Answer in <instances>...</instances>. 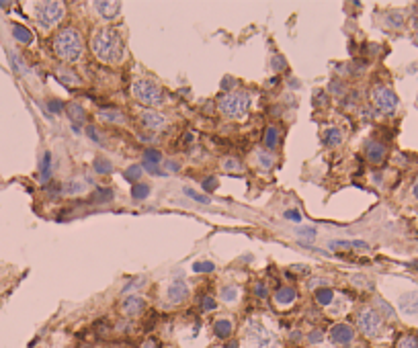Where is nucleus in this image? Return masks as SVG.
Here are the masks:
<instances>
[{
	"instance_id": "nucleus-1",
	"label": "nucleus",
	"mask_w": 418,
	"mask_h": 348,
	"mask_svg": "<svg viewBox=\"0 0 418 348\" xmlns=\"http://www.w3.org/2000/svg\"><path fill=\"white\" fill-rule=\"evenodd\" d=\"M90 47H92V54L105 64H115L123 58V39L111 27H105L99 33H94Z\"/></svg>"
},
{
	"instance_id": "nucleus-2",
	"label": "nucleus",
	"mask_w": 418,
	"mask_h": 348,
	"mask_svg": "<svg viewBox=\"0 0 418 348\" xmlns=\"http://www.w3.org/2000/svg\"><path fill=\"white\" fill-rule=\"evenodd\" d=\"M54 52L60 60L64 62H78L84 54V43L82 37L76 29L66 27L54 37Z\"/></svg>"
},
{
	"instance_id": "nucleus-3",
	"label": "nucleus",
	"mask_w": 418,
	"mask_h": 348,
	"mask_svg": "<svg viewBox=\"0 0 418 348\" xmlns=\"http://www.w3.org/2000/svg\"><path fill=\"white\" fill-rule=\"evenodd\" d=\"M250 107V96L248 92H228L217 101V109L230 117V119H240L246 115Z\"/></svg>"
},
{
	"instance_id": "nucleus-4",
	"label": "nucleus",
	"mask_w": 418,
	"mask_h": 348,
	"mask_svg": "<svg viewBox=\"0 0 418 348\" xmlns=\"http://www.w3.org/2000/svg\"><path fill=\"white\" fill-rule=\"evenodd\" d=\"M131 92L139 103L150 105V107H158L164 98L160 86H156L152 80H135L131 86Z\"/></svg>"
},
{
	"instance_id": "nucleus-5",
	"label": "nucleus",
	"mask_w": 418,
	"mask_h": 348,
	"mask_svg": "<svg viewBox=\"0 0 418 348\" xmlns=\"http://www.w3.org/2000/svg\"><path fill=\"white\" fill-rule=\"evenodd\" d=\"M35 17H37V23L41 29H52L64 17V5L62 3H41V5H37Z\"/></svg>"
},
{
	"instance_id": "nucleus-6",
	"label": "nucleus",
	"mask_w": 418,
	"mask_h": 348,
	"mask_svg": "<svg viewBox=\"0 0 418 348\" xmlns=\"http://www.w3.org/2000/svg\"><path fill=\"white\" fill-rule=\"evenodd\" d=\"M357 324H359L361 332H363L365 336H369V338L377 336L379 330H381V317H379V313H377L375 309H371V307L359 311V315H357Z\"/></svg>"
},
{
	"instance_id": "nucleus-7",
	"label": "nucleus",
	"mask_w": 418,
	"mask_h": 348,
	"mask_svg": "<svg viewBox=\"0 0 418 348\" xmlns=\"http://www.w3.org/2000/svg\"><path fill=\"white\" fill-rule=\"evenodd\" d=\"M371 98H373V103L377 105V109H381L383 113H394V111L398 109V96H396V92H394L391 88H387V86H377V88H373Z\"/></svg>"
},
{
	"instance_id": "nucleus-8",
	"label": "nucleus",
	"mask_w": 418,
	"mask_h": 348,
	"mask_svg": "<svg viewBox=\"0 0 418 348\" xmlns=\"http://www.w3.org/2000/svg\"><path fill=\"white\" fill-rule=\"evenodd\" d=\"M330 338H332V342H334V344L347 346V344H351V342H353L355 332H353V328H351V326H347V324H336V326L332 328V332H330Z\"/></svg>"
},
{
	"instance_id": "nucleus-9",
	"label": "nucleus",
	"mask_w": 418,
	"mask_h": 348,
	"mask_svg": "<svg viewBox=\"0 0 418 348\" xmlns=\"http://www.w3.org/2000/svg\"><path fill=\"white\" fill-rule=\"evenodd\" d=\"M398 307L402 313L406 315H416L418 313V293L416 291H408L398 299Z\"/></svg>"
},
{
	"instance_id": "nucleus-10",
	"label": "nucleus",
	"mask_w": 418,
	"mask_h": 348,
	"mask_svg": "<svg viewBox=\"0 0 418 348\" xmlns=\"http://www.w3.org/2000/svg\"><path fill=\"white\" fill-rule=\"evenodd\" d=\"M142 123H144V127L158 131V129L166 127V117L156 113V111H146V113H142Z\"/></svg>"
},
{
	"instance_id": "nucleus-11",
	"label": "nucleus",
	"mask_w": 418,
	"mask_h": 348,
	"mask_svg": "<svg viewBox=\"0 0 418 348\" xmlns=\"http://www.w3.org/2000/svg\"><path fill=\"white\" fill-rule=\"evenodd\" d=\"M365 156H367L369 162L379 164V162H383V158H385V145L379 143V141H367V143H365Z\"/></svg>"
},
{
	"instance_id": "nucleus-12",
	"label": "nucleus",
	"mask_w": 418,
	"mask_h": 348,
	"mask_svg": "<svg viewBox=\"0 0 418 348\" xmlns=\"http://www.w3.org/2000/svg\"><path fill=\"white\" fill-rule=\"evenodd\" d=\"M146 307V301L144 299H139V297H127L123 303H121V311L125 315H139L144 311Z\"/></svg>"
},
{
	"instance_id": "nucleus-13",
	"label": "nucleus",
	"mask_w": 418,
	"mask_h": 348,
	"mask_svg": "<svg viewBox=\"0 0 418 348\" xmlns=\"http://www.w3.org/2000/svg\"><path fill=\"white\" fill-rule=\"evenodd\" d=\"M92 9L103 17V19H115L117 15H119V9H121V5L119 3H92Z\"/></svg>"
},
{
	"instance_id": "nucleus-14",
	"label": "nucleus",
	"mask_w": 418,
	"mask_h": 348,
	"mask_svg": "<svg viewBox=\"0 0 418 348\" xmlns=\"http://www.w3.org/2000/svg\"><path fill=\"white\" fill-rule=\"evenodd\" d=\"M187 295H189V289H187V285H185L183 281H175V283L168 287V299H170L173 303H183V301L187 299Z\"/></svg>"
},
{
	"instance_id": "nucleus-15",
	"label": "nucleus",
	"mask_w": 418,
	"mask_h": 348,
	"mask_svg": "<svg viewBox=\"0 0 418 348\" xmlns=\"http://www.w3.org/2000/svg\"><path fill=\"white\" fill-rule=\"evenodd\" d=\"M99 117L103 119V121H107V123H117V125H121V123H125V115L121 113V111H117V109H101L99 111Z\"/></svg>"
},
{
	"instance_id": "nucleus-16",
	"label": "nucleus",
	"mask_w": 418,
	"mask_h": 348,
	"mask_svg": "<svg viewBox=\"0 0 418 348\" xmlns=\"http://www.w3.org/2000/svg\"><path fill=\"white\" fill-rule=\"evenodd\" d=\"M275 301L281 303V305H289L296 301V289L293 287H281L277 293H275Z\"/></svg>"
},
{
	"instance_id": "nucleus-17",
	"label": "nucleus",
	"mask_w": 418,
	"mask_h": 348,
	"mask_svg": "<svg viewBox=\"0 0 418 348\" xmlns=\"http://www.w3.org/2000/svg\"><path fill=\"white\" fill-rule=\"evenodd\" d=\"M50 179H52V154H50V152H45V154H43V158H41V172H39V181L45 185V183H50Z\"/></svg>"
},
{
	"instance_id": "nucleus-18",
	"label": "nucleus",
	"mask_w": 418,
	"mask_h": 348,
	"mask_svg": "<svg viewBox=\"0 0 418 348\" xmlns=\"http://www.w3.org/2000/svg\"><path fill=\"white\" fill-rule=\"evenodd\" d=\"M279 139H281V133H279V129H277L275 125L266 127V131H264V145H266L268 150H275V147L279 145Z\"/></svg>"
},
{
	"instance_id": "nucleus-19",
	"label": "nucleus",
	"mask_w": 418,
	"mask_h": 348,
	"mask_svg": "<svg viewBox=\"0 0 418 348\" xmlns=\"http://www.w3.org/2000/svg\"><path fill=\"white\" fill-rule=\"evenodd\" d=\"M13 37L17 41H21V43H31L33 41V33L23 25H13Z\"/></svg>"
},
{
	"instance_id": "nucleus-20",
	"label": "nucleus",
	"mask_w": 418,
	"mask_h": 348,
	"mask_svg": "<svg viewBox=\"0 0 418 348\" xmlns=\"http://www.w3.org/2000/svg\"><path fill=\"white\" fill-rule=\"evenodd\" d=\"M68 115H70V119L74 121V125H78V123H84V119H86V115H84V109H82L80 105H76V103L68 105Z\"/></svg>"
},
{
	"instance_id": "nucleus-21",
	"label": "nucleus",
	"mask_w": 418,
	"mask_h": 348,
	"mask_svg": "<svg viewBox=\"0 0 418 348\" xmlns=\"http://www.w3.org/2000/svg\"><path fill=\"white\" fill-rule=\"evenodd\" d=\"M213 330H215V334L219 336V338H228L230 334H232V321L230 319H215V326H213Z\"/></svg>"
},
{
	"instance_id": "nucleus-22",
	"label": "nucleus",
	"mask_w": 418,
	"mask_h": 348,
	"mask_svg": "<svg viewBox=\"0 0 418 348\" xmlns=\"http://www.w3.org/2000/svg\"><path fill=\"white\" fill-rule=\"evenodd\" d=\"M142 172H144L142 166H139V164H133V166H129V168L123 172V179L129 181V183H137L139 177H142Z\"/></svg>"
},
{
	"instance_id": "nucleus-23",
	"label": "nucleus",
	"mask_w": 418,
	"mask_h": 348,
	"mask_svg": "<svg viewBox=\"0 0 418 348\" xmlns=\"http://www.w3.org/2000/svg\"><path fill=\"white\" fill-rule=\"evenodd\" d=\"M160 160H162V154H160L156 147H148V150H144V164L156 166V164H160Z\"/></svg>"
},
{
	"instance_id": "nucleus-24",
	"label": "nucleus",
	"mask_w": 418,
	"mask_h": 348,
	"mask_svg": "<svg viewBox=\"0 0 418 348\" xmlns=\"http://www.w3.org/2000/svg\"><path fill=\"white\" fill-rule=\"evenodd\" d=\"M92 168H94L96 174H109V172L113 170V164H111L109 160H105V158H96V160L92 162Z\"/></svg>"
},
{
	"instance_id": "nucleus-25",
	"label": "nucleus",
	"mask_w": 418,
	"mask_h": 348,
	"mask_svg": "<svg viewBox=\"0 0 418 348\" xmlns=\"http://www.w3.org/2000/svg\"><path fill=\"white\" fill-rule=\"evenodd\" d=\"M324 141H326V145H330V147L340 145V141H342V133H340L338 129H328V131H326Z\"/></svg>"
},
{
	"instance_id": "nucleus-26",
	"label": "nucleus",
	"mask_w": 418,
	"mask_h": 348,
	"mask_svg": "<svg viewBox=\"0 0 418 348\" xmlns=\"http://www.w3.org/2000/svg\"><path fill=\"white\" fill-rule=\"evenodd\" d=\"M332 299H334V293H332V289H320L318 293H316V301L320 303V305H330L332 303Z\"/></svg>"
},
{
	"instance_id": "nucleus-27",
	"label": "nucleus",
	"mask_w": 418,
	"mask_h": 348,
	"mask_svg": "<svg viewBox=\"0 0 418 348\" xmlns=\"http://www.w3.org/2000/svg\"><path fill=\"white\" fill-rule=\"evenodd\" d=\"M150 195V187L148 185H133V191H131V197L133 199H137V201H142V199H146Z\"/></svg>"
},
{
	"instance_id": "nucleus-28",
	"label": "nucleus",
	"mask_w": 418,
	"mask_h": 348,
	"mask_svg": "<svg viewBox=\"0 0 418 348\" xmlns=\"http://www.w3.org/2000/svg\"><path fill=\"white\" fill-rule=\"evenodd\" d=\"M64 189H66V195H72V197H74V195H82V193H84V185H82L80 181H70V183L64 187Z\"/></svg>"
},
{
	"instance_id": "nucleus-29",
	"label": "nucleus",
	"mask_w": 418,
	"mask_h": 348,
	"mask_svg": "<svg viewBox=\"0 0 418 348\" xmlns=\"http://www.w3.org/2000/svg\"><path fill=\"white\" fill-rule=\"evenodd\" d=\"M183 191H185V195H187L189 199H193V201H197V203H203V205H207V203H209V197H207V195H199V193H195V191H193V189H189V187H187V189H183Z\"/></svg>"
},
{
	"instance_id": "nucleus-30",
	"label": "nucleus",
	"mask_w": 418,
	"mask_h": 348,
	"mask_svg": "<svg viewBox=\"0 0 418 348\" xmlns=\"http://www.w3.org/2000/svg\"><path fill=\"white\" fill-rule=\"evenodd\" d=\"M398 348H418V338L416 336H404L398 342Z\"/></svg>"
},
{
	"instance_id": "nucleus-31",
	"label": "nucleus",
	"mask_w": 418,
	"mask_h": 348,
	"mask_svg": "<svg viewBox=\"0 0 418 348\" xmlns=\"http://www.w3.org/2000/svg\"><path fill=\"white\" fill-rule=\"evenodd\" d=\"M258 162H260L262 168H271L275 164V158L268 152H258Z\"/></svg>"
},
{
	"instance_id": "nucleus-32",
	"label": "nucleus",
	"mask_w": 418,
	"mask_h": 348,
	"mask_svg": "<svg viewBox=\"0 0 418 348\" xmlns=\"http://www.w3.org/2000/svg\"><path fill=\"white\" fill-rule=\"evenodd\" d=\"M213 268H215V264L209 262V260H207V262H195V264H193V272H211Z\"/></svg>"
},
{
	"instance_id": "nucleus-33",
	"label": "nucleus",
	"mask_w": 418,
	"mask_h": 348,
	"mask_svg": "<svg viewBox=\"0 0 418 348\" xmlns=\"http://www.w3.org/2000/svg\"><path fill=\"white\" fill-rule=\"evenodd\" d=\"M387 25H389V27H396V29L402 27V25H404L402 15H400V13H389V15H387Z\"/></svg>"
},
{
	"instance_id": "nucleus-34",
	"label": "nucleus",
	"mask_w": 418,
	"mask_h": 348,
	"mask_svg": "<svg viewBox=\"0 0 418 348\" xmlns=\"http://www.w3.org/2000/svg\"><path fill=\"white\" fill-rule=\"evenodd\" d=\"M96 201H111L113 199V189H107V187H101L99 191H96Z\"/></svg>"
},
{
	"instance_id": "nucleus-35",
	"label": "nucleus",
	"mask_w": 418,
	"mask_h": 348,
	"mask_svg": "<svg viewBox=\"0 0 418 348\" xmlns=\"http://www.w3.org/2000/svg\"><path fill=\"white\" fill-rule=\"evenodd\" d=\"M60 80L66 82V84H76V82H78V76H76L74 72H66V70H62V72H60Z\"/></svg>"
},
{
	"instance_id": "nucleus-36",
	"label": "nucleus",
	"mask_w": 418,
	"mask_h": 348,
	"mask_svg": "<svg viewBox=\"0 0 418 348\" xmlns=\"http://www.w3.org/2000/svg\"><path fill=\"white\" fill-rule=\"evenodd\" d=\"M236 297H238V291L234 287H228V289L222 291V299L224 301H236Z\"/></svg>"
},
{
	"instance_id": "nucleus-37",
	"label": "nucleus",
	"mask_w": 418,
	"mask_h": 348,
	"mask_svg": "<svg viewBox=\"0 0 418 348\" xmlns=\"http://www.w3.org/2000/svg\"><path fill=\"white\" fill-rule=\"evenodd\" d=\"M215 189H217V179L215 177H209V179L203 181V191L209 193V191H215Z\"/></svg>"
},
{
	"instance_id": "nucleus-38",
	"label": "nucleus",
	"mask_w": 418,
	"mask_h": 348,
	"mask_svg": "<svg viewBox=\"0 0 418 348\" xmlns=\"http://www.w3.org/2000/svg\"><path fill=\"white\" fill-rule=\"evenodd\" d=\"M201 309H203V311H213V309H215L213 297H203V299H201Z\"/></svg>"
},
{
	"instance_id": "nucleus-39",
	"label": "nucleus",
	"mask_w": 418,
	"mask_h": 348,
	"mask_svg": "<svg viewBox=\"0 0 418 348\" xmlns=\"http://www.w3.org/2000/svg\"><path fill=\"white\" fill-rule=\"evenodd\" d=\"M47 109H50L52 113H60V111L64 109V103H62V101H56V98H52V101H47Z\"/></svg>"
},
{
	"instance_id": "nucleus-40",
	"label": "nucleus",
	"mask_w": 418,
	"mask_h": 348,
	"mask_svg": "<svg viewBox=\"0 0 418 348\" xmlns=\"http://www.w3.org/2000/svg\"><path fill=\"white\" fill-rule=\"evenodd\" d=\"M224 168H226V170H238V168H242V166H240V162H238L236 158H226V160H224Z\"/></svg>"
},
{
	"instance_id": "nucleus-41",
	"label": "nucleus",
	"mask_w": 418,
	"mask_h": 348,
	"mask_svg": "<svg viewBox=\"0 0 418 348\" xmlns=\"http://www.w3.org/2000/svg\"><path fill=\"white\" fill-rule=\"evenodd\" d=\"M322 338H324V332H322V330H314V332L308 334V342H312V344H318Z\"/></svg>"
},
{
	"instance_id": "nucleus-42",
	"label": "nucleus",
	"mask_w": 418,
	"mask_h": 348,
	"mask_svg": "<svg viewBox=\"0 0 418 348\" xmlns=\"http://www.w3.org/2000/svg\"><path fill=\"white\" fill-rule=\"evenodd\" d=\"M298 234H300V236H304V238H310V240H314V238H316V230H314V228H300V230H298Z\"/></svg>"
},
{
	"instance_id": "nucleus-43",
	"label": "nucleus",
	"mask_w": 418,
	"mask_h": 348,
	"mask_svg": "<svg viewBox=\"0 0 418 348\" xmlns=\"http://www.w3.org/2000/svg\"><path fill=\"white\" fill-rule=\"evenodd\" d=\"M86 133H88L90 139H94L99 145H103V139H101V135H99V131H96L94 127H86Z\"/></svg>"
},
{
	"instance_id": "nucleus-44",
	"label": "nucleus",
	"mask_w": 418,
	"mask_h": 348,
	"mask_svg": "<svg viewBox=\"0 0 418 348\" xmlns=\"http://www.w3.org/2000/svg\"><path fill=\"white\" fill-rule=\"evenodd\" d=\"M254 293L260 297V299H264L266 297V287H264V283H256V287H254Z\"/></svg>"
},
{
	"instance_id": "nucleus-45",
	"label": "nucleus",
	"mask_w": 418,
	"mask_h": 348,
	"mask_svg": "<svg viewBox=\"0 0 418 348\" xmlns=\"http://www.w3.org/2000/svg\"><path fill=\"white\" fill-rule=\"evenodd\" d=\"M285 66H287V64H285V60H283L281 56H277V58L273 60V68H275V70H283Z\"/></svg>"
},
{
	"instance_id": "nucleus-46",
	"label": "nucleus",
	"mask_w": 418,
	"mask_h": 348,
	"mask_svg": "<svg viewBox=\"0 0 418 348\" xmlns=\"http://www.w3.org/2000/svg\"><path fill=\"white\" fill-rule=\"evenodd\" d=\"M314 103H316V105H326V94H324L322 90H316V94H314Z\"/></svg>"
},
{
	"instance_id": "nucleus-47",
	"label": "nucleus",
	"mask_w": 418,
	"mask_h": 348,
	"mask_svg": "<svg viewBox=\"0 0 418 348\" xmlns=\"http://www.w3.org/2000/svg\"><path fill=\"white\" fill-rule=\"evenodd\" d=\"M285 217H287V219H293V221H300V219H302L300 211H296V209H289V211H285Z\"/></svg>"
},
{
	"instance_id": "nucleus-48",
	"label": "nucleus",
	"mask_w": 418,
	"mask_h": 348,
	"mask_svg": "<svg viewBox=\"0 0 418 348\" xmlns=\"http://www.w3.org/2000/svg\"><path fill=\"white\" fill-rule=\"evenodd\" d=\"M234 84H236V80H232V78H226V80L222 82V88H224L226 92H230V90L234 88Z\"/></svg>"
},
{
	"instance_id": "nucleus-49",
	"label": "nucleus",
	"mask_w": 418,
	"mask_h": 348,
	"mask_svg": "<svg viewBox=\"0 0 418 348\" xmlns=\"http://www.w3.org/2000/svg\"><path fill=\"white\" fill-rule=\"evenodd\" d=\"M330 90H332L334 94H342V84H338V82H332V84H330Z\"/></svg>"
},
{
	"instance_id": "nucleus-50",
	"label": "nucleus",
	"mask_w": 418,
	"mask_h": 348,
	"mask_svg": "<svg viewBox=\"0 0 418 348\" xmlns=\"http://www.w3.org/2000/svg\"><path fill=\"white\" fill-rule=\"evenodd\" d=\"M166 168H168L170 172H179V168H181V166H179V162H173V160H168V162H166Z\"/></svg>"
},
{
	"instance_id": "nucleus-51",
	"label": "nucleus",
	"mask_w": 418,
	"mask_h": 348,
	"mask_svg": "<svg viewBox=\"0 0 418 348\" xmlns=\"http://www.w3.org/2000/svg\"><path fill=\"white\" fill-rule=\"evenodd\" d=\"M379 305H381V309L385 311V315H387V317H394V309H391V307H387V303L379 301Z\"/></svg>"
},
{
	"instance_id": "nucleus-52",
	"label": "nucleus",
	"mask_w": 418,
	"mask_h": 348,
	"mask_svg": "<svg viewBox=\"0 0 418 348\" xmlns=\"http://www.w3.org/2000/svg\"><path fill=\"white\" fill-rule=\"evenodd\" d=\"M291 270H302V272H310V268H308L306 264H293V266H291Z\"/></svg>"
},
{
	"instance_id": "nucleus-53",
	"label": "nucleus",
	"mask_w": 418,
	"mask_h": 348,
	"mask_svg": "<svg viewBox=\"0 0 418 348\" xmlns=\"http://www.w3.org/2000/svg\"><path fill=\"white\" fill-rule=\"evenodd\" d=\"M318 285H324V279H314V281H310V289H314V287H318Z\"/></svg>"
},
{
	"instance_id": "nucleus-54",
	"label": "nucleus",
	"mask_w": 418,
	"mask_h": 348,
	"mask_svg": "<svg viewBox=\"0 0 418 348\" xmlns=\"http://www.w3.org/2000/svg\"><path fill=\"white\" fill-rule=\"evenodd\" d=\"M412 193H414V197H416V199H418V183H416V185H414V187H412Z\"/></svg>"
},
{
	"instance_id": "nucleus-55",
	"label": "nucleus",
	"mask_w": 418,
	"mask_h": 348,
	"mask_svg": "<svg viewBox=\"0 0 418 348\" xmlns=\"http://www.w3.org/2000/svg\"><path fill=\"white\" fill-rule=\"evenodd\" d=\"M228 348H238V344H236V342H230V344H228Z\"/></svg>"
},
{
	"instance_id": "nucleus-56",
	"label": "nucleus",
	"mask_w": 418,
	"mask_h": 348,
	"mask_svg": "<svg viewBox=\"0 0 418 348\" xmlns=\"http://www.w3.org/2000/svg\"><path fill=\"white\" fill-rule=\"evenodd\" d=\"M144 348H154V342H146V346Z\"/></svg>"
},
{
	"instance_id": "nucleus-57",
	"label": "nucleus",
	"mask_w": 418,
	"mask_h": 348,
	"mask_svg": "<svg viewBox=\"0 0 418 348\" xmlns=\"http://www.w3.org/2000/svg\"><path fill=\"white\" fill-rule=\"evenodd\" d=\"M416 45H418V39H416Z\"/></svg>"
}]
</instances>
